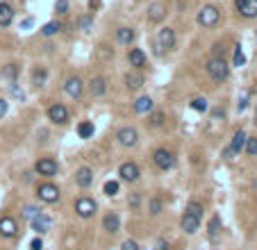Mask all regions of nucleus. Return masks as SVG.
Returning <instances> with one entry per match:
<instances>
[{
	"instance_id": "14",
	"label": "nucleus",
	"mask_w": 257,
	"mask_h": 250,
	"mask_svg": "<svg viewBox=\"0 0 257 250\" xmlns=\"http://www.w3.org/2000/svg\"><path fill=\"white\" fill-rule=\"evenodd\" d=\"M164 16H166V3H162V0H155V3H150L148 12H146V19H148L150 23H162Z\"/></svg>"
},
{
	"instance_id": "37",
	"label": "nucleus",
	"mask_w": 257,
	"mask_h": 250,
	"mask_svg": "<svg viewBox=\"0 0 257 250\" xmlns=\"http://www.w3.org/2000/svg\"><path fill=\"white\" fill-rule=\"evenodd\" d=\"M243 150H246L248 157H257V137H248Z\"/></svg>"
},
{
	"instance_id": "15",
	"label": "nucleus",
	"mask_w": 257,
	"mask_h": 250,
	"mask_svg": "<svg viewBox=\"0 0 257 250\" xmlns=\"http://www.w3.org/2000/svg\"><path fill=\"white\" fill-rule=\"evenodd\" d=\"M123 82H125V89H128V91H139V89L146 84V78L141 71H128Z\"/></svg>"
},
{
	"instance_id": "43",
	"label": "nucleus",
	"mask_w": 257,
	"mask_h": 250,
	"mask_svg": "<svg viewBox=\"0 0 257 250\" xmlns=\"http://www.w3.org/2000/svg\"><path fill=\"white\" fill-rule=\"evenodd\" d=\"M98 55H100V59H112V57H114V50L109 48V46H100V48H98Z\"/></svg>"
},
{
	"instance_id": "22",
	"label": "nucleus",
	"mask_w": 257,
	"mask_h": 250,
	"mask_svg": "<svg viewBox=\"0 0 257 250\" xmlns=\"http://www.w3.org/2000/svg\"><path fill=\"white\" fill-rule=\"evenodd\" d=\"M12 23H14V7L0 0V28H10Z\"/></svg>"
},
{
	"instance_id": "12",
	"label": "nucleus",
	"mask_w": 257,
	"mask_h": 250,
	"mask_svg": "<svg viewBox=\"0 0 257 250\" xmlns=\"http://www.w3.org/2000/svg\"><path fill=\"white\" fill-rule=\"evenodd\" d=\"M19 234V223L12 216H0V236L3 239H14Z\"/></svg>"
},
{
	"instance_id": "26",
	"label": "nucleus",
	"mask_w": 257,
	"mask_h": 250,
	"mask_svg": "<svg viewBox=\"0 0 257 250\" xmlns=\"http://www.w3.org/2000/svg\"><path fill=\"white\" fill-rule=\"evenodd\" d=\"M3 80H5L10 87H14L16 80H19V64H7L3 69Z\"/></svg>"
},
{
	"instance_id": "21",
	"label": "nucleus",
	"mask_w": 257,
	"mask_h": 250,
	"mask_svg": "<svg viewBox=\"0 0 257 250\" xmlns=\"http://www.w3.org/2000/svg\"><path fill=\"white\" fill-rule=\"evenodd\" d=\"M89 91H91V96H94V98H103L105 93H107V78H103V75H96V78H91Z\"/></svg>"
},
{
	"instance_id": "38",
	"label": "nucleus",
	"mask_w": 257,
	"mask_h": 250,
	"mask_svg": "<svg viewBox=\"0 0 257 250\" xmlns=\"http://www.w3.org/2000/svg\"><path fill=\"white\" fill-rule=\"evenodd\" d=\"M248 100H250V91H241V96L237 100V112H246Z\"/></svg>"
},
{
	"instance_id": "16",
	"label": "nucleus",
	"mask_w": 257,
	"mask_h": 250,
	"mask_svg": "<svg viewBox=\"0 0 257 250\" xmlns=\"http://www.w3.org/2000/svg\"><path fill=\"white\" fill-rule=\"evenodd\" d=\"M180 230L187 232V234H196V232L200 230V218H196V216H191L189 211H184V214L180 216Z\"/></svg>"
},
{
	"instance_id": "35",
	"label": "nucleus",
	"mask_w": 257,
	"mask_h": 250,
	"mask_svg": "<svg viewBox=\"0 0 257 250\" xmlns=\"http://www.w3.org/2000/svg\"><path fill=\"white\" fill-rule=\"evenodd\" d=\"M162 209H164V202H162V198H150V202H148V211H150V216H159L162 214Z\"/></svg>"
},
{
	"instance_id": "27",
	"label": "nucleus",
	"mask_w": 257,
	"mask_h": 250,
	"mask_svg": "<svg viewBox=\"0 0 257 250\" xmlns=\"http://www.w3.org/2000/svg\"><path fill=\"white\" fill-rule=\"evenodd\" d=\"M46 80H48V71H46L44 66H37V69L32 71V84L39 89V87H44L46 84Z\"/></svg>"
},
{
	"instance_id": "41",
	"label": "nucleus",
	"mask_w": 257,
	"mask_h": 250,
	"mask_svg": "<svg viewBox=\"0 0 257 250\" xmlns=\"http://www.w3.org/2000/svg\"><path fill=\"white\" fill-rule=\"evenodd\" d=\"M55 12L57 14H69V0H55Z\"/></svg>"
},
{
	"instance_id": "4",
	"label": "nucleus",
	"mask_w": 257,
	"mask_h": 250,
	"mask_svg": "<svg viewBox=\"0 0 257 250\" xmlns=\"http://www.w3.org/2000/svg\"><path fill=\"white\" fill-rule=\"evenodd\" d=\"M60 186L53 184V182H41L39 186H37V198H39L41 202H46V205H55V202L60 200Z\"/></svg>"
},
{
	"instance_id": "24",
	"label": "nucleus",
	"mask_w": 257,
	"mask_h": 250,
	"mask_svg": "<svg viewBox=\"0 0 257 250\" xmlns=\"http://www.w3.org/2000/svg\"><path fill=\"white\" fill-rule=\"evenodd\" d=\"M103 227L109 232V234L119 232V230H121V216L116 214V211H109V214L103 218Z\"/></svg>"
},
{
	"instance_id": "32",
	"label": "nucleus",
	"mask_w": 257,
	"mask_h": 250,
	"mask_svg": "<svg viewBox=\"0 0 257 250\" xmlns=\"http://www.w3.org/2000/svg\"><path fill=\"white\" fill-rule=\"evenodd\" d=\"M184 211H189V214L196 216V218H203V202L189 200V202H187V207H184Z\"/></svg>"
},
{
	"instance_id": "10",
	"label": "nucleus",
	"mask_w": 257,
	"mask_h": 250,
	"mask_svg": "<svg viewBox=\"0 0 257 250\" xmlns=\"http://www.w3.org/2000/svg\"><path fill=\"white\" fill-rule=\"evenodd\" d=\"M116 139H119V143L123 148H134L139 143V132H137V128L125 125V128H121L119 132H116Z\"/></svg>"
},
{
	"instance_id": "25",
	"label": "nucleus",
	"mask_w": 257,
	"mask_h": 250,
	"mask_svg": "<svg viewBox=\"0 0 257 250\" xmlns=\"http://www.w3.org/2000/svg\"><path fill=\"white\" fill-rule=\"evenodd\" d=\"M134 37H137V32H134L132 28H119L116 30V41H119L121 46H130L134 41Z\"/></svg>"
},
{
	"instance_id": "30",
	"label": "nucleus",
	"mask_w": 257,
	"mask_h": 250,
	"mask_svg": "<svg viewBox=\"0 0 257 250\" xmlns=\"http://www.w3.org/2000/svg\"><path fill=\"white\" fill-rule=\"evenodd\" d=\"M189 105H191V109H193V112H198V114L209 112V103H207V98H200V96H198V98H193Z\"/></svg>"
},
{
	"instance_id": "36",
	"label": "nucleus",
	"mask_w": 257,
	"mask_h": 250,
	"mask_svg": "<svg viewBox=\"0 0 257 250\" xmlns=\"http://www.w3.org/2000/svg\"><path fill=\"white\" fill-rule=\"evenodd\" d=\"M246 64V55H243V50H241V46H234V55H232V66H243Z\"/></svg>"
},
{
	"instance_id": "39",
	"label": "nucleus",
	"mask_w": 257,
	"mask_h": 250,
	"mask_svg": "<svg viewBox=\"0 0 257 250\" xmlns=\"http://www.w3.org/2000/svg\"><path fill=\"white\" fill-rule=\"evenodd\" d=\"M164 118H166V114H164V112H153V116H150L148 121H150V125H153V128H162Z\"/></svg>"
},
{
	"instance_id": "6",
	"label": "nucleus",
	"mask_w": 257,
	"mask_h": 250,
	"mask_svg": "<svg viewBox=\"0 0 257 250\" xmlns=\"http://www.w3.org/2000/svg\"><path fill=\"white\" fill-rule=\"evenodd\" d=\"M175 44H178V37H175V30L173 28H162L157 32V48L162 50H173Z\"/></svg>"
},
{
	"instance_id": "29",
	"label": "nucleus",
	"mask_w": 257,
	"mask_h": 250,
	"mask_svg": "<svg viewBox=\"0 0 257 250\" xmlns=\"http://www.w3.org/2000/svg\"><path fill=\"white\" fill-rule=\"evenodd\" d=\"M218 232H221V218H218V216H212V218H209V223H207V234H209V239L216 241Z\"/></svg>"
},
{
	"instance_id": "11",
	"label": "nucleus",
	"mask_w": 257,
	"mask_h": 250,
	"mask_svg": "<svg viewBox=\"0 0 257 250\" xmlns=\"http://www.w3.org/2000/svg\"><path fill=\"white\" fill-rule=\"evenodd\" d=\"M119 175L123 182H137L141 177V168L137 162H123L119 166Z\"/></svg>"
},
{
	"instance_id": "20",
	"label": "nucleus",
	"mask_w": 257,
	"mask_h": 250,
	"mask_svg": "<svg viewBox=\"0 0 257 250\" xmlns=\"http://www.w3.org/2000/svg\"><path fill=\"white\" fill-rule=\"evenodd\" d=\"M153 107H155V103H153V98H150V96H139V98L132 103L134 114H139V116L150 114V112H153Z\"/></svg>"
},
{
	"instance_id": "28",
	"label": "nucleus",
	"mask_w": 257,
	"mask_h": 250,
	"mask_svg": "<svg viewBox=\"0 0 257 250\" xmlns=\"http://www.w3.org/2000/svg\"><path fill=\"white\" fill-rule=\"evenodd\" d=\"M94 132H96V128H94V123L91 121H82L78 125V137L80 139H91L94 137Z\"/></svg>"
},
{
	"instance_id": "13",
	"label": "nucleus",
	"mask_w": 257,
	"mask_h": 250,
	"mask_svg": "<svg viewBox=\"0 0 257 250\" xmlns=\"http://www.w3.org/2000/svg\"><path fill=\"white\" fill-rule=\"evenodd\" d=\"M128 64L132 66L134 71H144L146 64H148V57L141 48H130L128 50Z\"/></svg>"
},
{
	"instance_id": "2",
	"label": "nucleus",
	"mask_w": 257,
	"mask_h": 250,
	"mask_svg": "<svg viewBox=\"0 0 257 250\" xmlns=\"http://www.w3.org/2000/svg\"><path fill=\"white\" fill-rule=\"evenodd\" d=\"M218 21H221V10L216 5H205L196 16V23L200 28H214Z\"/></svg>"
},
{
	"instance_id": "1",
	"label": "nucleus",
	"mask_w": 257,
	"mask_h": 250,
	"mask_svg": "<svg viewBox=\"0 0 257 250\" xmlns=\"http://www.w3.org/2000/svg\"><path fill=\"white\" fill-rule=\"evenodd\" d=\"M205 71H207V75L214 80V82H225L227 78H230V66H227V62L223 57H209L207 64H205Z\"/></svg>"
},
{
	"instance_id": "5",
	"label": "nucleus",
	"mask_w": 257,
	"mask_h": 250,
	"mask_svg": "<svg viewBox=\"0 0 257 250\" xmlns=\"http://www.w3.org/2000/svg\"><path fill=\"white\" fill-rule=\"evenodd\" d=\"M96 209H98V205H96V200L89 196H80L78 200H75V214H78L80 218H91V216L96 214Z\"/></svg>"
},
{
	"instance_id": "33",
	"label": "nucleus",
	"mask_w": 257,
	"mask_h": 250,
	"mask_svg": "<svg viewBox=\"0 0 257 250\" xmlns=\"http://www.w3.org/2000/svg\"><path fill=\"white\" fill-rule=\"evenodd\" d=\"M21 214H23V218H28V221H32V218H37V216L41 214L39 205H23V209H21Z\"/></svg>"
},
{
	"instance_id": "48",
	"label": "nucleus",
	"mask_w": 257,
	"mask_h": 250,
	"mask_svg": "<svg viewBox=\"0 0 257 250\" xmlns=\"http://www.w3.org/2000/svg\"><path fill=\"white\" fill-rule=\"evenodd\" d=\"M32 23H35L32 19H25L23 23H21V28H23V30H30V28H32Z\"/></svg>"
},
{
	"instance_id": "17",
	"label": "nucleus",
	"mask_w": 257,
	"mask_h": 250,
	"mask_svg": "<svg viewBox=\"0 0 257 250\" xmlns=\"http://www.w3.org/2000/svg\"><path fill=\"white\" fill-rule=\"evenodd\" d=\"M64 91H66V96H71V98H80L84 91V82L78 78V75H71V78L64 82Z\"/></svg>"
},
{
	"instance_id": "9",
	"label": "nucleus",
	"mask_w": 257,
	"mask_h": 250,
	"mask_svg": "<svg viewBox=\"0 0 257 250\" xmlns=\"http://www.w3.org/2000/svg\"><path fill=\"white\" fill-rule=\"evenodd\" d=\"M234 10L241 19L252 21L257 19V0H234Z\"/></svg>"
},
{
	"instance_id": "44",
	"label": "nucleus",
	"mask_w": 257,
	"mask_h": 250,
	"mask_svg": "<svg viewBox=\"0 0 257 250\" xmlns=\"http://www.w3.org/2000/svg\"><path fill=\"white\" fill-rule=\"evenodd\" d=\"M121 250H141V248H139V243L134 239H125L123 243H121Z\"/></svg>"
},
{
	"instance_id": "23",
	"label": "nucleus",
	"mask_w": 257,
	"mask_h": 250,
	"mask_svg": "<svg viewBox=\"0 0 257 250\" xmlns=\"http://www.w3.org/2000/svg\"><path fill=\"white\" fill-rule=\"evenodd\" d=\"M246 139H248V134L243 132V130H237V132L232 134V139H230V150H232V155H239V152L243 150V146H246Z\"/></svg>"
},
{
	"instance_id": "18",
	"label": "nucleus",
	"mask_w": 257,
	"mask_h": 250,
	"mask_svg": "<svg viewBox=\"0 0 257 250\" xmlns=\"http://www.w3.org/2000/svg\"><path fill=\"white\" fill-rule=\"evenodd\" d=\"M30 223H32V230H35L37 234H46V232L53 227V218H50L48 214H44V211H41L37 218H32Z\"/></svg>"
},
{
	"instance_id": "19",
	"label": "nucleus",
	"mask_w": 257,
	"mask_h": 250,
	"mask_svg": "<svg viewBox=\"0 0 257 250\" xmlns=\"http://www.w3.org/2000/svg\"><path fill=\"white\" fill-rule=\"evenodd\" d=\"M75 182H78V186H82V189H89V186L94 184V171H91L89 166H80L78 171H75Z\"/></svg>"
},
{
	"instance_id": "34",
	"label": "nucleus",
	"mask_w": 257,
	"mask_h": 250,
	"mask_svg": "<svg viewBox=\"0 0 257 250\" xmlns=\"http://www.w3.org/2000/svg\"><path fill=\"white\" fill-rule=\"evenodd\" d=\"M121 191V184L116 180H109V182H105V186H103V193L105 196H109V198H114L116 193Z\"/></svg>"
},
{
	"instance_id": "47",
	"label": "nucleus",
	"mask_w": 257,
	"mask_h": 250,
	"mask_svg": "<svg viewBox=\"0 0 257 250\" xmlns=\"http://www.w3.org/2000/svg\"><path fill=\"white\" fill-rule=\"evenodd\" d=\"M155 250H171V245H168V241L159 239V241H157V245H155Z\"/></svg>"
},
{
	"instance_id": "40",
	"label": "nucleus",
	"mask_w": 257,
	"mask_h": 250,
	"mask_svg": "<svg viewBox=\"0 0 257 250\" xmlns=\"http://www.w3.org/2000/svg\"><path fill=\"white\" fill-rule=\"evenodd\" d=\"M128 207H130V209H139V207H141V193H139V191L130 193V196H128Z\"/></svg>"
},
{
	"instance_id": "3",
	"label": "nucleus",
	"mask_w": 257,
	"mask_h": 250,
	"mask_svg": "<svg viewBox=\"0 0 257 250\" xmlns=\"http://www.w3.org/2000/svg\"><path fill=\"white\" fill-rule=\"evenodd\" d=\"M175 152L168 150V148H157V150L153 152V164L159 168V171H171V168H175Z\"/></svg>"
},
{
	"instance_id": "46",
	"label": "nucleus",
	"mask_w": 257,
	"mask_h": 250,
	"mask_svg": "<svg viewBox=\"0 0 257 250\" xmlns=\"http://www.w3.org/2000/svg\"><path fill=\"white\" fill-rule=\"evenodd\" d=\"M7 109H10L7 100H5V98H0V118H5V116H7Z\"/></svg>"
},
{
	"instance_id": "45",
	"label": "nucleus",
	"mask_w": 257,
	"mask_h": 250,
	"mask_svg": "<svg viewBox=\"0 0 257 250\" xmlns=\"http://www.w3.org/2000/svg\"><path fill=\"white\" fill-rule=\"evenodd\" d=\"M30 250H44V241H41V236L30 241Z\"/></svg>"
},
{
	"instance_id": "49",
	"label": "nucleus",
	"mask_w": 257,
	"mask_h": 250,
	"mask_svg": "<svg viewBox=\"0 0 257 250\" xmlns=\"http://www.w3.org/2000/svg\"><path fill=\"white\" fill-rule=\"evenodd\" d=\"M98 5H100V0H89V7H91V10H96Z\"/></svg>"
},
{
	"instance_id": "42",
	"label": "nucleus",
	"mask_w": 257,
	"mask_h": 250,
	"mask_svg": "<svg viewBox=\"0 0 257 250\" xmlns=\"http://www.w3.org/2000/svg\"><path fill=\"white\" fill-rule=\"evenodd\" d=\"M78 25H80V30H89L94 25V16H80Z\"/></svg>"
},
{
	"instance_id": "31",
	"label": "nucleus",
	"mask_w": 257,
	"mask_h": 250,
	"mask_svg": "<svg viewBox=\"0 0 257 250\" xmlns=\"http://www.w3.org/2000/svg\"><path fill=\"white\" fill-rule=\"evenodd\" d=\"M60 30H62L60 21H50V23H46L44 28H41V35H44V37H55Z\"/></svg>"
},
{
	"instance_id": "50",
	"label": "nucleus",
	"mask_w": 257,
	"mask_h": 250,
	"mask_svg": "<svg viewBox=\"0 0 257 250\" xmlns=\"http://www.w3.org/2000/svg\"><path fill=\"white\" fill-rule=\"evenodd\" d=\"M255 121H257V107H255Z\"/></svg>"
},
{
	"instance_id": "7",
	"label": "nucleus",
	"mask_w": 257,
	"mask_h": 250,
	"mask_svg": "<svg viewBox=\"0 0 257 250\" xmlns=\"http://www.w3.org/2000/svg\"><path fill=\"white\" fill-rule=\"evenodd\" d=\"M46 114H48V121L55 123V125H66V123H69V118H71L69 116V109H66L62 103H53Z\"/></svg>"
},
{
	"instance_id": "8",
	"label": "nucleus",
	"mask_w": 257,
	"mask_h": 250,
	"mask_svg": "<svg viewBox=\"0 0 257 250\" xmlns=\"http://www.w3.org/2000/svg\"><path fill=\"white\" fill-rule=\"evenodd\" d=\"M57 171H60V166H57V162H55L53 157H41V159H37V164H35L37 175L53 177V175H57Z\"/></svg>"
}]
</instances>
